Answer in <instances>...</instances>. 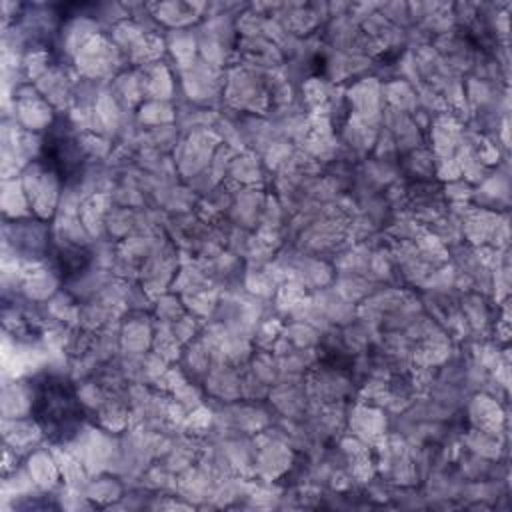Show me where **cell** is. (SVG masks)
<instances>
[{
  "instance_id": "6da1fadb",
  "label": "cell",
  "mask_w": 512,
  "mask_h": 512,
  "mask_svg": "<svg viewBox=\"0 0 512 512\" xmlns=\"http://www.w3.org/2000/svg\"><path fill=\"white\" fill-rule=\"evenodd\" d=\"M32 418L52 442H68L84 422V410L74 384L60 374H40L32 380Z\"/></svg>"
},
{
  "instance_id": "7a4b0ae2",
  "label": "cell",
  "mask_w": 512,
  "mask_h": 512,
  "mask_svg": "<svg viewBox=\"0 0 512 512\" xmlns=\"http://www.w3.org/2000/svg\"><path fill=\"white\" fill-rule=\"evenodd\" d=\"M42 162L46 164V170L54 172L62 182H70L80 176V146L64 122H58L48 130V136L42 144Z\"/></svg>"
}]
</instances>
